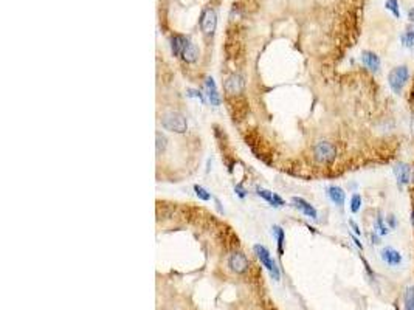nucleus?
Listing matches in <instances>:
<instances>
[{"mask_svg":"<svg viewBox=\"0 0 414 310\" xmlns=\"http://www.w3.org/2000/svg\"><path fill=\"white\" fill-rule=\"evenodd\" d=\"M253 250H255V255L258 256V259L261 261V264L268 270V273H270V276L274 279V281H280V268L276 267V264H274V261L271 259V256H270V253H268V250L264 247V245H255L253 247Z\"/></svg>","mask_w":414,"mask_h":310,"instance_id":"3","label":"nucleus"},{"mask_svg":"<svg viewBox=\"0 0 414 310\" xmlns=\"http://www.w3.org/2000/svg\"><path fill=\"white\" fill-rule=\"evenodd\" d=\"M217 25V14L213 8L205 10L202 14V20H200V28L205 34H213Z\"/></svg>","mask_w":414,"mask_h":310,"instance_id":"5","label":"nucleus"},{"mask_svg":"<svg viewBox=\"0 0 414 310\" xmlns=\"http://www.w3.org/2000/svg\"><path fill=\"white\" fill-rule=\"evenodd\" d=\"M380 258H382V261H383L387 265H390V267H399V265L402 264V261H403L402 255H400L396 248H393V247H385V248H382Z\"/></svg>","mask_w":414,"mask_h":310,"instance_id":"8","label":"nucleus"},{"mask_svg":"<svg viewBox=\"0 0 414 310\" xmlns=\"http://www.w3.org/2000/svg\"><path fill=\"white\" fill-rule=\"evenodd\" d=\"M349 225L352 227V230H354V233L357 234V236H360L362 234V231H360V228H358V225L354 222V220H349Z\"/></svg>","mask_w":414,"mask_h":310,"instance_id":"28","label":"nucleus"},{"mask_svg":"<svg viewBox=\"0 0 414 310\" xmlns=\"http://www.w3.org/2000/svg\"><path fill=\"white\" fill-rule=\"evenodd\" d=\"M271 230H273V234L276 237V242H278V253H280V256H283V253H284V239H286L284 230L281 227H278V225H274Z\"/></svg>","mask_w":414,"mask_h":310,"instance_id":"16","label":"nucleus"},{"mask_svg":"<svg viewBox=\"0 0 414 310\" xmlns=\"http://www.w3.org/2000/svg\"><path fill=\"white\" fill-rule=\"evenodd\" d=\"M408 78H409V72H408V67L406 65H399V67H394L393 70L390 72L388 75V84L391 87V90L396 93V95H400L405 84L408 82Z\"/></svg>","mask_w":414,"mask_h":310,"instance_id":"1","label":"nucleus"},{"mask_svg":"<svg viewBox=\"0 0 414 310\" xmlns=\"http://www.w3.org/2000/svg\"><path fill=\"white\" fill-rule=\"evenodd\" d=\"M188 95L189 96H194V98H199L202 102H205V96L202 95V92H199V90H192V89H189L188 90Z\"/></svg>","mask_w":414,"mask_h":310,"instance_id":"26","label":"nucleus"},{"mask_svg":"<svg viewBox=\"0 0 414 310\" xmlns=\"http://www.w3.org/2000/svg\"><path fill=\"white\" fill-rule=\"evenodd\" d=\"M411 223H412V227H414V211L411 213Z\"/></svg>","mask_w":414,"mask_h":310,"instance_id":"31","label":"nucleus"},{"mask_svg":"<svg viewBox=\"0 0 414 310\" xmlns=\"http://www.w3.org/2000/svg\"><path fill=\"white\" fill-rule=\"evenodd\" d=\"M354 242H355V245H357V247H358L360 250H363V245L360 244V240H358L357 237H354Z\"/></svg>","mask_w":414,"mask_h":310,"instance_id":"30","label":"nucleus"},{"mask_svg":"<svg viewBox=\"0 0 414 310\" xmlns=\"http://www.w3.org/2000/svg\"><path fill=\"white\" fill-rule=\"evenodd\" d=\"M203 92L206 95V98H208V101L211 102V106L217 107L220 106V95L217 92V87H216V82L211 76H208L205 79L203 82Z\"/></svg>","mask_w":414,"mask_h":310,"instance_id":"7","label":"nucleus"},{"mask_svg":"<svg viewBox=\"0 0 414 310\" xmlns=\"http://www.w3.org/2000/svg\"><path fill=\"white\" fill-rule=\"evenodd\" d=\"M387 225L390 227V230H394V228L397 227V220H396V217H394L393 214H390V216L387 217Z\"/></svg>","mask_w":414,"mask_h":310,"instance_id":"27","label":"nucleus"},{"mask_svg":"<svg viewBox=\"0 0 414 310\" xmlns=\"http://www.w3.org/2000/svg\"><path fill=\"white\" fill-rule=\"evenodd\" d=\"M400 42L403 44L405 48H412L414 47V30L412 28H406L403 31V34L400 36Z\"/></svg>","mask_w":414,"mask_h":310,"instance_id":"18","label":"nucleus"},{"mask_svg":"<svg viewBox=\"0 0 414 310\" xmlns=\"http://www.w3.org/2000/svg\"><path fill=\"white\" fill-rule=\"evenodd\" d=\"M188 44H189V41L186 39V38H183V36H174L171 39V48H172V54L174 56H182L183 54V51H185V48L188 47Z\"/></svg>","mask_w":414,"mask_h":310,"instance_id":"14","label":"nucleus"},{"mask_svg":"<svg viewBox=\"0 0 414 310\" xmlns=\"http://www.w3.org/2000/svg\"><path fill=\"white\" fill-rule=\"evenodd\" d=\"M228 267L234 273H245L249 270V259L244 253H233L228 258Z\"/></svg>","mask_w":414,"mask_h":310,"instance_id":"6","label":"nucleus"},{"mask_svg":"<svg viewBox=\"0 0 414 310\" xmlns=\"http://www.w3.org/2000/svg\"><path fill=\"white\" fill-rule=\"evenodd\" d=\"M375 231L380 236H387L390 233V227L385 223V219L382 216H377L375 219Z\"/></svg>","mask_w":414,"mask_h":310,"instance_id":"19","label":"nucleus"},{"mask_svg":"<svg viewBox=\"0 0 414 310\" xmlns=\"http://www.w3.org/2000/svg\"><path fill=\"white\" fill-rule=\"evenodd\" d=\"M362 62L366 68H369L371 72H378L380 70V58H378V54H375L374 51H369V50H365L362 53Z\"/></svg>","mask_w":414,"mask_h":310,"instance_id":"11","label":"nucleus"},{"mask_svg":"<svg viewBox=\"0 0 414 310\" xmlns=\"http://www.w3.org/2000/svg\"><path fill=\"white\" fill-rule=\"evenodd\" d=\"M161 126H163V129L176 132V133H183L188 130V121H186L185 115L177 114V112H169V114L163 115Z\"/></svg>","mask_w":414,"mask_h":310,"instance_id":"2","label":"nucleus"},{"mask_svg":"<svg viewBox=\"0 0 414 310\" xmlns=\"http://www.w3.org/2000/svg\"><path fill=\"white\" fill-rule=\"evenodd\" d=\"M408 20H409V22H414V8H411V10L408 11Z\"/></svg>","mask_w":414,"mask_h":310,"instance_id":"29","label":"nucleus"},{"mask_svg":"<svg viewBox=\"0 0 414 310\" xmlns=\"http://www.w3.org/2000/svg\"><path fill=\"white\" fill-rule=\"evenodd\" d=\"M292 202H293V205L296 206V208H298L302 214H306V216L310 217V219H317L318 213H317V210L314 208V205H310L309 202H306V200L301 199V197H293Z\"/></svg>","mask_w":414,"mask_h":310,"instance_id":"12","label":"nucleus"},{"mask_svg":"<svg viewBox=\"0 0 414 310\" xmlns=\"http://www.w3.org/2000/svg\"><path fill=\"white\" fill-rule=\"evenodd\" d=\"M155 138H157V155H160V154H163L164 152V149H166V136L161 133V132H157L155 133Z\"/></svg>","mask_w":414,"mask_h":310,"instance_id":"21","label":"nucleus"},{"mask_svg":"<svg viewBox=\"0 0 414 310\" xmlns=\"http://www.w3.org/2000/svg\"><path fill=\"white\" fill-rule=\"evenodd\" d=\"M385 8L388 11H391L394 17H397V19L400 17V8H399L397 0H385Z\"/></svg>","mask_w":414,"mask_h":310,"instance_id":"20","label":"nucleus"},{"mask_svg":"<svg viewBox=\"0 0 414 310\" xmlns=\"http://www.w3.org/2000/svg\"><path fill=\"white\" fill-rule=\"evenodd\" d=\"M194 191H196V195H197L199 199L205 200V202H208V200L211 199V194H210L208 191H206V189H203L202 186H199V185L194 186Z\"/></svg>","mask_w":414,"mask_h":310,"instance_id":"24","label":"nucleus"},{"mask_svg":"<svg viewBox=\"0 0 414 310\" xmlns=\"http://www.w3.org/2000/svg\"><path fill=\"white\" fill-rule=\"evenodd\" d=\"M182 58L186 61V62H196L197 61V58H199V50H197V47L194 45V44H188V47L185 48V51H183V54H182Z\"/></svg>","mask_w":414,"mask_h":310,"instance_id":"17","label":"nucleus"},{"mask_svg":"<svg viewBox=\"0 0 414 310\" xmlns=\"http://www.w3.org/2000/svg\"><path fill=\"white\" fill-rule=\"evenodd\" d=\"M327 195L337 206H340V208L344 205V200H346V194H344V191L340 186H329Z\"/></svg>","mask_w":414,"mask_h":310,"instance_id":"15","label":"nucleus"},{"mask_svg":"<svg viewBox=\"0 0 414 310\" xmlns=\"http://www.w3.org/2000/svg\"><path fill=\"white\" fill-rule=\"evenodd\" d=\"M234 191H236V194H237L240 199H244V197L247 195V191L244 189V186H242V185H236V186H234Z\"/></svg>","mask_w":414,"mask_h":310,"instance_id":"25","label":"nucleus"},{"mask_svg":"<svg viewBox=\"0 0 414 310\" xmlns=\"http://www.w3.org/2000/svg\"><path fill=\"white\" fill-rule=\"evenodd\" d=\"M225 92L228 95H239L244 90V79L240 75H231L225 81Z\"/></svg>","mask_w":414,"mask_h":310,"instance_id":"10","label":"nucleus"},{"mask_svg":"<svg viewBox=\"0 0 414 310\" xmlns=\"http://www.w3.org/2000/svg\"><path fill=\"white\" fill-rule=\"evenodd\" d=\"M405 308H414V287H408L405 292Z\"/></svg>","mask_w":414,"mask_h":310,"instance_id":"23","label":"nucleus"},{"mask_svg":"<svg viewBox=\"0 0 414 310\" xmlns=\"http://www.w3.org/2000/svg\"><path fill=\"white\" fill-rule=\"evenodd\" d=\"M405 310H414V308H405Z\"/></svg>","mask_w":414,"mask_h":310,"instance_id":"33","label":"nucleus"},{"mask_svg":"<svg viewBox=\"0 0 414 310\" xmlns=\"http://www.w3.org/2000/svg\"><path fill=\"white\" fill-rule=\"evenodd\" d=\"M256 194H258L259 197H262L264 200H267L271 206H274V208H280V206L284 205V200H283L278 194H273V192H270V191H267V189L258 188V189H256Z\"/></svg>","mask_w":414,"mask_h":310,"instance_id":"13","label":"nucleus"},{"mask_svg":"<svg viewBox=\"0 0 414 310\" xmlns=\"http://www.w3.org/2000/svg\"><path fill=\"white\" fill-rule=\"evenodd\" d=\"M337 151L335 146L329 142H318L314 146V157L318 163H332L335 160Z\"/></svg>","mask_w":414,"mask_h":310,"instance_id":"4","label":"nucleus"},{"mask_svg":"<svg viewBox=\"0 0 414 310\" xmlns=\"http://www.w3.org/2000/svg\"><path fill=\"white\" fill-rule=\"evenodd\" d=\"M394 172H396V179H397L399 189H403L409 183V180H411V167L406 163H399L394 167Z\"/></svg>","mask_w":414,"mask_h":310,"instance_id":"9","label":"nucleus"},{"mask_svg":"<svg viewBox=\"0 0 414 310\" xmlns=\"http://www.w3.org/2000/svg\"><path fill=\"white\" fill-rule=\"evenodd\" d=\"M360 206H362V197L360 194H354L351 197V203H349V208H351V213H358L360 211Z\"/></svg>","mask_w":414,"mask_h":310,"instance_id":"22","label":"nucleus"},{"mask_svg":"<svg viewBox=\"0 0 414 310\" xmlns=\"http://www.w3.org/2000/svg\"><path fill=\"white\" fill-rule=\"evenodd\" d=\"M412 182H414V171H412Z\"/></svg>","mask_w":414,"mask_h":310,"instance_id":"32","label":"nucleus"}]
</instances>
